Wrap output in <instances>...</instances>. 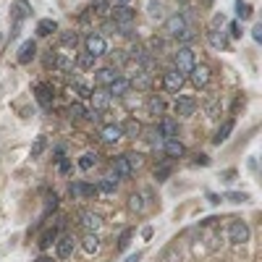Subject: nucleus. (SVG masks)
<instances>
[{"instance_id": "nucleus-18", "label": "nucleus", "mask_w": 262, "mask_h": 262, "mask_svg": "<svg viewBox=\"0 0 262 262\" xmlns=\"http://www.w3.org/2000/svg\"><path fill=\"white\" fill-rule=\"evenodd\" d=\"M116 189H118V178L113 176V173H108V176H102L100 181H97V194H105V197H113L116 194Z\"/></svg>"}, {"instance_id": "nucleus-2", "label": "nucleus", "mask_w": 262, "mask_h": 262, "mask_svg": "<svg viewBox=\"0 0 262 262\" xmlns=\"http://www.w3.org/2000/svg\"><path fill=\"white\" fill-rule=\"evenodd\" d=\"M197 66V55H194V50L189 48V45H178V50L173 53V68L178 74H189L191 68Z\"/></svg>"}, {"instance_id": "nucleus-20", "label": "nucleus", "mask_w": 262, "mask_h": 262, "mask_svg": "<svg viewBox=\"0 0 262 262\" xmlns=\"http://www.w3.org/2000/svg\"><path fill=\"white\" fill-rule=\"evenodd\" d=\"M108 92H110V97H126V95L131 92L129 79H126V76H118L116 82H113V84L108 87Z\"/></svg>"}, {"instance_id": "nucleus-17", "label": "nucleus", "mask_w": 262, "mask_h": 262, "mask_svg": "<svg viewBox=\"0 0 262 262\" xmlns=\"http://www.w3.org/2000/svg\"><path fill=\"white\" fill-rule=\"evenodd\" d=\"M34 55H37V42H34V40H27V42L19 48L16 61H19L21 66H27V63H32V61H34Z\"/></svg>"}, {"instance_id": "nucleus-11", "label": "nucleus", "mask_w": 262, "mask_h": 262, "mask_svg": "<svg viewBox=\"0 0 262 262\" xmlns=\"http://www.w3.org/2000/svg\"><path fill=\"white\" fill-rule=\"evenodd\" d=\"M34 95H37V102L48 110L50 105H53V100H55V89H53V84L50 82H40L37 87H34Z\"/></svg>"}, {"instance_id": "nucleus-32", "label": "nucleus", "mask_w": 262, "mask_h": 262, "mask_svg": "<svg viewBox=\"0 0 262 262\" xmlns=\"http://www.w3.org/2000/svg\"><path fill=\"white\" fill-rule=\"evenodd\" d=\"M71 89H74V92L79 95V100H82V102H84V100H92V92H95L92 87H87L84 82H79V79H76V82L71 84Z\"/></svg>"}, {"instance_id": "nucleus-55", "label": "nucleus", "mask_w": 262, "mask_h": 262, "mask_svg": "<svg viewBox=\"0 0 262 262\" xmlns=\"http://www.w3.org/2000/svg\"><path fill=\"white\" fill-rule=\"evenodd\" d=\"M123 262H142V254H129Z\"/></svg>"}, {"instance_id": "nucleus-44", "label": "nucleus", "mask_w": 262, "mask_h": 262, "mask_svg": "<svg viewBox=\"0 0 262 262\" xmlns=\"http://www.w3.org/2000/svg\"><path fill=\"white\" fill-rule=\"evenodd\" d=\"M194 37H197V32H194V29H191V27H186V29H184V32H181V34H176V37H173V40H176V42H181V45H189V42H191V40H194Z\"/></svg>"}, {"instance_id": "nucleus-13", "label": "nucleus", "mask_w": 262, "mask_h": 262, "mask_svg": "<svg viewBox=\"0 0 262 262\" xmlns=\"http://www.w3.org/2000/svg\"><path fill=\"white\" fill-rule=\"evenodd\" d=\"M118 76H121V74H118L113 66H102V68H97V71H95V84L108 89V87H110V84L118 79Z\"/></svg>"}, {"instance_id": "nucleus-26", "label": "nucleus", "mask_w": 262, "mask_h": 262, "mask_svg": "<svg viewBox=\"0 0 262 262\" xmlns=\"http://www.w3.org/2000/svg\"><path fill=\"white\" fill-rule=\"evenodd\" d=\"M207 42L212 45L215 50H225V48H228V37H225L223 32H218V29H210L207 32Z\"/></svg>"}, {"instance_id": "nucleus-38", "label": "nucleus", "mask_w": 262, "mask_h": 262, "mask_svg": "<svg viewBox=\"0 0 262 262\" xmlns=\"http://www.w3.org/2000/svg\"><path fill=\"white\" fill-rule=\"evenodd\" d=\"M236 16L246 21V19H252V6L246 3V0H236Z\"/></svg>"}, {"instance_id": "nucleus-8", "label": "nucleus", "mask_w": 262, "mask_h": 262, "mask_svg": "<svg viewBox=\"0 0 262 262\" xmlns=\"http://www.w3.org/2000/svg\"><path fill=\"white\" fill-rule=\"evenodd\" d=\"M210 79H212V71H210V66H194L189 71V82L194 84L197 89H204L210 84Z\"/></svg>"}, {"instance_id": "nucleus-53", "label": "nucleus", "mask_w": 262, "mask_h": 262, "mask_svg": "<svg viewBox=\"0 0 262 262\" xmlns=\"http://www.w3.org/2000/svg\"><path fill=\"white\" fill-rule=\"evenodd\" d=\"M252 37H254L257 42H262V27H259V24H257V27L252 29Z\"/></svg>"}, {"instance_id": "nucleus-7", "label": "nucleus", "mask_w": 262, "mask_h": 262, "mask_svg": "<svg viewBox=\"0 0 262 262\" xmlns=\"http://www.w3.org/2000/svg\"><path fill=\"white\" fill-rule=\"evenodd\" d=\"M184 82H186V76H184V74H178L176 68H168V71L163 74V87L168 89V92H173V95H178V92H181Z\"/></svg>"}, {"instance_id": "nucleus-22", "label": "nucleus", "mask_w": 262, "mask_h": 262, "mask_svg": "<svg viewBox=\"0 0 262 262\" xmlns=\"http://www.w3.org/2000/svg\"><path fill=\"white\" fill-rule=\"evenodd\" d=\"M129 84L136 87V89H150L152 87V74H147V71H142V68H136V74L129 79Z\"/></svg>"}, {"instance_id": "nucleus-56", "label": "nucleus", "mask_w": 262, "mask_h": 262, "mask_svg": "<svg viewBox=\"0 0 262 262\" xmlns=\"http://www.w3.org/2000/svg\"><path fill=\"white\" fill-rule=\"evenodd\" d=\"M34 262H55V259H53V257H45V254H42V257H37V259H34Z\"/></svg>"}, {"instance_id": "nucleus-19", "label": "nucleus", "mask_w": 262, "mask_h": 262, "mask_svg": "<svg viewBox=\"0 0 262 262\" xmlns=\"http://www.w3.org/2000/svg\"><path fill=\"white\" fill-rule=\"evenodd\" d=\"M121 123H105V126L100 129V139L105 142V144H113V142H118L121 139Z\"/></svg>"}, {"instance_id": "nucleus-29", "label": "nucleus", "mask_w": 262, "mask_h": 262, "mask_svg": "<svg viewBox=\"0 0 262 262\" xmlns=\"http://www.w3.org/2000/svg\"><path fill=\"white\" fill-rule=\"evenodd\" d=\"M68 113H71V118L74 121H82V118H87V113H89V108L84 105L82 100H74L71 105H68Z\"/></svg>"}, {"instance_id": "nucleus-57", "label": "nucleus", "mask_w": 262, "mask_h": 262, "mask_svg": "<svg viewBox=\"0 0 262 262\" xmlns=\"http://www.w3.org/2000/svg\"><path fill=\"white\" fill-rule=\"evenodd\" d=\"M131 0H116V6H129Z\"/></svg>"}, {"instance_id": "nucleus-52", "label": "nucleus", "mask_w": 262, "mask_h": 262, "mask_svg": "<svg viewBox=\"0 0 262 262\" xmlns=\"http://www.w3.org/2000/svg\"><path fill=\"white\" fill-rule=\"evenodd\" d=\"M194 165H210V157L207 155H197L194 157Z\"/></svg>"}, {"instance_id": "nucleus-51", "label": "nucleus", "mask_w": 262, "mask_h": 262, "mask_svg": "<svg viewBox=\"0 0 262 262\" xmlns=\"http://www.w3.org/2000/svg\"><path fill=\"white\" fill-rule=\"evenodd\" d=\"M225 199H231V202H246L249 197L244 194V191H241V194H238V191H231V194H228V197H225Z\"/></svg>"}, {"instance_id": "nucleus-23", "label": "nucleus", "mask_w": 262, "mask_h": 262, "mask_svg": "<svg viewBox=\"0 0 262 262\" xmlns=\"http://www.w3.org/2000/svg\"><path fill=\"white\" fill-rule=\"evenodd\" d=\"M147 113H150L152 118H157V116L163 118V113H165V100L157 97V95H150V97H147Z\"/></svg>"}, {"instance_id": "nucleus-34", "label": "nucleus", "mask_w": 262, "mask_h": 262, "mask_svg": "<svg viewBox=\"0 0 262 262\" xmlns=\"http://www.w3.org/2000/svg\"><path fill=\"white\" fill-rule=\"evenodd\" d=\"M82 42V37H79V32H63L61 34V45L63 48H71V50H76V45Z\"/></svg>"}, {"instance_id": "nucleus-46", "label": "nucleus", "mask_w": 262, "mask_h": 262, "mask_svg": "<svg viewBox=\"0 0 262 262\" xmlns=\"http://www.w3.org/2000/svg\"><path fill=\"white\" fill-rule=\"evenodd\" d=\"M126 157H129V163H131V168H134V170L144 163V155H139V152H129Z\"/></svg>"}, {"instance_id": "nucleus-1", "label": "nucleus", "mask_w": 262, "mask_h": 262, "mask_svg": "<svg viewBox=\"0 0 262 262\" xmlns=\"http://www.w3.org/2000/svg\"><path fill=\"white\" fill-rule=\"evenodd\" d=\"M165 139H178V121L170 118V116H163L157 121V126L152 131V142L155 144H163Z\"/></svg>"}, {"instance_id": "nucleus-25", "label": "nucleus", "mask_w": 262, "mask_h": 262, "mask_svg": "<svg viewBox=\"0 0 262 262\" xmlns=\"http://www.w3.org/2000/svg\"><path fill=\"white\" fill-rule=\"evenodd\" d=\"M231 131H233V118H225L223 123H220V129H218V134L212 136V144H223V142H228V136H231Z\"/></svg>"}, {"instance_id": "nucleus-4", "label": "nucleus", "mask_w": 262, "mask_h": 262, "mask_svg": "<svg viewBox=\"0 0 262 262\" xmlns=\"http://www.w3.org/2000/svg\"><path fill=\"white\" fill-rule=\"evenodd\" d=\"M84 53L95 55V58L105 55V53H108V42H105V37H102V34H97V32L87 34V37H84Z\"/></svg>"}, {"instance_id": "nucleus-45", "label": "nucleus", "mask_w": 262, "mask_h": 262, "mask_svg": "<svg viewBox=\"0 0 262 262\" xmlns=\"http://www.w3.org/2000/svg\"><path fill=\"white\" fill-rule=\"evenodd\" d=\"M131 236H134V231H131V228H123V231H121V236H118V252H123V249L129 246Z\"/></svg>"}, {"instance_id": "nucleus-5", "label": "nucleus", "mask_w": 262, "mask_h": 262, "mask_svg": "<svg viewBox=\"0 0 262 262\" xmlns=\"http://www.w3.org/2000/svg\"><path fill=\"white\" fill-rule=\"evenodd\" d=\"M249 236H252V231H249V225L244 220H233L231 223V228H228V241L233 246H241L249 241Z\"/></svg>"}, {"instance_id": "nucleus-54", "label": "nucleus", "mask_w": 262, "mask_h": 262, "mask_svg": "<svg viewBox=\"0 0 262 262\" xmlns=\"http://www.w3.org/2000/svg\"><path fill=\"white\" fill-rule=\"evenodd\" d=\"M236 178V170H225L223 173V181H233Z\"/></svg>"}, {"instance_id": "nucleus-28", "label": "nucleus", "mask_w": 262, "mask_h": 262, "mask_svg": "<svg viewBox=\"0 0 262 262\" xmlns=\"http://www.w3.org/2000/svg\"><path fill=\"white\" fill-rule=\"evenodd\" d=\"M53 68H55V71H61V74H68V71L74 68V61H71V58H66V55H61V53H55Z\"/></svg>"}, {"instance_id": "nucleus-43", "label": "nucleus", "mask_w": 262, "mask_h": 262, "mask_svg": "<svg viewBox=\"0 0 262 262\" xmlns=\"http://www.w3.org/2000/svg\"><path fill=\"white\" fill-rule=\"evenodd\" d=\"M204 113H207V118H218L220 116V102L218 100H207L204 102Z\"/></svg>"}, {"instance_id": "nucleus-58", "label": "nucleus", "mask_w": 262, "mask_h": 262, "mask_svg": "<svg viewBox=\"0 0 262 262\" xmlns=\"http://www.w3.org/2000/svg\"><path fill=\"white\" fill-rule=\"evenodd\" d=\"M178 3H186V0H178Z\"/></svg>"}, {"instance_id": "nucleus-49", "label": "nucleus", "mask_w": 262, "mask_h": 262, "mask_svg": "<svg viewBox=\"0 0 262 262\" xmlns=\"http://www.w3.org/2000/svg\"><path fill=\"white\" fill-rule=\"evenodd\" d=\"M223 24H225V16H223V14H218V16H212L210 29H218V27H223Z\"/></svg>"}, {"instance_id": "nucleus-12", "label": "nucleus", "mask_w": 262, "mask_h": 262, "mask_svg": "<svg viewBox=\"0 0 262 262\" xmlns=\"http://www.w3.org/2000/svg\"><path fill=\"white\" fill-rule=\"evenodd\" d=\"M68 194H71L74 199H89V197H97V186L84 184V181H76V184L68 186Z\"/></svg>"}, {"instance_id": "nucleus-3", "label": "nucleus", "mask_w": 262, "mask_h": 262, "mask_svg": "<svg viewBox=\"0 0 262 262\" xmlns=\"http://www.w3.org/2000/svg\"><path fill=\"white\" fill-rule=\"evenodd\" d=\"M108 16H110V21L116 27H131L134 19H136V11L131 6H113Z\"/></svg>"}, {"instance_id": "nucleus-59", "label": "nucleus", "mask_w": 262, "mask_h": 262, "mask_svg": "<svg viewBox=\"0 0 262 262\" xmlns=\"http://www.w3.org/2000/svg\"><path fill=\"white\" fill-rule=\"evenodd\" d=\"M207 3H212V0H207Z\"/></svg>"}, {"instance_id": "nucleus-10", "label": "nucleus", "mask_w": 262, "mask_h": 262, "mask_svg": "<svg viewBox=\"0 0 262 262\" xmlns=\"http://www.w3.org/2000/svg\"><path fill=\"white\" fill-rule=\"evenodd\" d=\"M74 246H76L74 236H68V233L55 238V254H58V259H71L74 257Z\"/></svg>"}, {"instance_id": "nucleus-41", "label": "nucleus", "mask_w": 262, "mask_h": 262, "mask_svg": "<svg viewBox=\"0 0 262 262\" xmlns=\"http://www.w3.org/2000/svg\"><path fill=\"white\" fill-rule=\"evenodd\" d=\"M110 0H92V11L95 14H100V16H108L110 14Z\"/></svg>"}, {"instance_id": "nucleus-35", "label": "nucleus", "mask_w": 262, "mask_h": 262, "mask_svg": "<svg viewBox=\"0 0 262 262\" xmlns=\"http://www.w3.org/2000/svg\"><path fill=\"white\" fill-rule=\"evenodd\" d=\"M58 204H61V199H58V194H55V191H53V194H48V197H45V210H42V218H48L50 212H55V210H58Z\"/></svg>"}, {"instance_id": "nucleus-36", "label": "nucleus", "mask_w": 262, "mask_h": 262, "mask_svg": "<svg viewBox=\"0 0 262 262\" xmlns=\"http://www.w3.org/2000/svg\"><path fill=\"white\" fill-rule=\"evenodd\" d=\"M95 55H89V53H79L76 55V66L82 68V71H89V68H95Z\"/></svg>"}, {"instance_id": "nucleus-42", "label": "nucleus", "mask_w": 262, "mask_h": 262, "mask_svg": "<svg viewBox=\"0 0 262 262\" xmlns=\"http://www.w3.org/2000/svg\"><path fill=\"white\" fill-rule=\"evenodd\" d=\"M129 210L131 212H142L144 210V194H131L129 197Z\"/></svg>"}, {"instance_id": "nucleus-21", "label": "nucleus", "mask_w": 262, "mask_h": 262, "mask_svg": "<svg viewBox=\"0 0 262 262\" xmlns=\"http://www.w3.org/2000/svg\"><path fill=\"white\" fill-rule=\"evenodd\" d=\"M121 134L129 136V139H139V136H142V123L136 118H126L121 123Z\"/></svg>"}, {"instance_id": "nucleus-40", "label": "nucleus", "mask_w": 262, "mask_h": 262, "mask_svg": "<svg viewBox=\"0 0 262 262\" xmlns=\"http://www.w3.org/2000/svg\"><path fill=\"white\" fill-rule=\"evenodd\" d=\"M45 147H48V139H45V136H37L34 144H32V160H37V157L45 152Z\"/></svg>"}, {"instance_id": "nucleus-33", "label": "nucleus", "mask_w": 262, "mask_h": 262, "mask_svg": "<svg viewBox=\"0 0 262 262\" xmlns=\"http://www.w3.org/2000/svg\"><path fill=\"white\" fill-rule=\"evenodd\" d=\"M147 53L152 55V58H157L160 53H165V40H160V37H152L150 42H147V48H144Z\"/></svg>"}, {"instance_id": "nucleus-9", "label": "nucleus", "mask_w": 262, "mask_h": 262, "mask_svg": "<svg viewBox=\"0 0 262 262\" xmlns=\"http://www.w3.org/2000/svg\"><path fill=\"white\" fill-rule=\"evenodd\" d=\"M79 225L84 228V233H97L100 225H102V218L97 212H89V210H82L79 212Z\"/></svg>"}, {"instance_id": "nucleus-14", "label": "nucleus", "mask_w": 262, "mask_h": 262, "mask_svg": "<svg viewBox=\"0 0 262 262\" xmlns=\"http://www.w3.org/2000/svg\"><path fill=\"white\" fill-rule=\"evenodd\" d=\"M186 27H189V21H186V16H184V14H173V16H168V19H165V32L170 34V37L181 34Z\"/></svg>"}, {"instance_id": "nucleus-16", "label": "nucleus", "mask_w": 262, "mask_h": 262, "mask_svg": "<svg viewBox=\"0 0 262 262\" xmlns=\"http://www.w3.org/2000/svg\"><path fill=\"white\" fill-rule=\"evenodd\" d=\"M163 152H165L168 160H178V157L186 155V147L181 144L178 139H165V142H163Z\"/></svg>"}, {"instance_id": "nucleus-31", "label": "nucleus", "mask_w": 262, "mask_h": 262, "mask_svg": "<svg viewBox=\"0 0 262 262\" xmlns=\"http://www.w3.org/2000/svg\"><path fill=\"white\" fill-rule=\"evenodd\" d=\"M147 11H150V16H152L155 21H163V19H165V6H163V0H150Z\"/></svg>"}, {"instance_id": "nucleus-39", "label": "nucleus", "mask_w": 262, "mask_h": 262, "mask_svg": "<svg viewBox=\"0 0 262 262\" xmlns=\"http://www.w3.org/2000/svg\"><path fill=\"white\" fill-rule=\"evenodd\" d=\"M55 238H58V231H55V228H50V231H45L42 236H40V249H48L50 244H55Z\"/></svg>"}, {"instance_id": "nucleus-47", "label": "nucleus", "mask_w": 262, "mask_h": 262, "mask_svg": "<svg viewBox=\"0 0 262 262\" xmlns=\"http://www.w3.org/2000/svg\"><path fill=\"white\" fill-rule=\"evenodd\" d=\"M170 176V165H160V168H155V178L157 181H165Z\"/></svg>"}, {"instance_id": "nucleus-27", "label": "nucleus", "mask_w": 262, "mask_h": 262, "mask_svg": "<svg viewBox=\"0 0 262 262\" xmlns=\"http://www.w3.org/2000/svg\"><path fill=\"white\" fill-rule=\"evenodd\" d=\"M82 249H84V254H97L100 252V238H97V233H84Z\"/></svg>"}, {"instance_id": "nucleus-24", "label": "nucleus", "mask_w": 262, "mask_h": 262, "mask_svg": "<svg viewBox=\"0 0 262 262\" xmlns=\"http://www.w3.org/2000/svg\"><path fill=\"white\" fill-rule=\"evenodd\" d=\"M110 92H108V89L105 87H100V89H95V92H92V102H95V110H105L108 105H110Z\"/></svg>"}, {"instance_id": "nucleus-48", "label": "nucleus", "mask_w": 262, "mask_h": 262, "mask_svg": "<svg viewBox=\"0 0 262 262\" xmlns=\"http://www.w3.org/2000/svg\"><path fill=\"white\" fill-rule=\"evenodd\" d=\"M228 32H231V37H241V24H238V21H231V24H228Z\"/></svg>"}, {"instance_id": "nucleus-37", "label": "nucleus", "mask_w": 262, "mask_h": 262, "mask_svg": "<svg viewBox=\"0 0 262 262\" xmlns=\"http://www.w3.org/2000/svg\"><path fill=\"white\" fill-rule=\"evenodd\" d=\"M95 165H97V152H84L79 157V168L82 170H92Z\"/></svg>"}, {"instance_id": "nucleus-6", "label": "nucleus", "mask_w": 262, "mask_h": 262, "mask_svg": "<svg viewBox=\"0 0 262 262\" xmlns=\"http://www.w3.org/2000/svg\"><path fill=\"white\" fill-rule=\"evenodd\" d=\"M173 110H176L178 118H189V116H194V113H197V100L191 95H178Z\"/></svg>"}, {"instance_id": "nucleus-15", "label": "nucleus", "mask_w": 262, "mask_h": 262, "mask_svg": "<svg viewBox=\"0 0 262 262\" xmlns=\"http://www.w3.org/2000/svg\"><path fill=\"white\" fill-rule=\"evenodd\" d=\"M131 173H134V168H131V163H129L126 155L113 157V176H116V178H129Z\"/></svg>"}, {"instance_id": "nucleus-30", "label": "nucleus", "mask_w": 262, "mask_h": 262, "mask_svg": "<svg viewBox=\"0 0 262 262\" xmlns=\"http://www.w3.org/2000/svg\"><path fill=\"white\" fill-rule=\"evenodd\" d=\"M53 32H58V24H55L53 19H42V21H37V34H40V37H50Z\"/></svg>"}, {"instance_id": "nucleus-50", "label": "nucleus", "mask_w": 262, "mask_h": 262, "mask_svg": "<svg viewBox=\"0 0 262 262\" xmlns=\"http://www.w3.org/2000/svg\"><path fill=\"white\" fill-rule=\"evenodd\" d=\"M58 170H61V173H68V170H71V163H68L63 155L58 157Z\"/></svg>"}]
</instances>
